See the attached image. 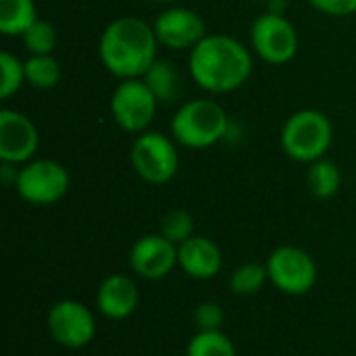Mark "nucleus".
Returning <instances> with one entry per match:
<instances>
[{"mask_svg": "<svg viewBox=\"0 0 356 356\" xmlns=\"http://www.w3.org/2000/svg\"><path fill=\"white\" fill-rule=\"evenodd\" d=\"M25 81L35 90H50L60 81V65L52 54H31L25 60Z\"/></svg>", "mask_w": 356, "mask_h": 356, "instance_id": "6ab92c4d", "label": "nucleus"}, {"mask_svg": "<svg viewBox=\"0 0 356 356\" xmlns=\"http://www.w3.org/2000/svg\"><path fill=\"white\" fill-rule=\"evenodd\" d=\"M40 144L38 127L19 111H0V161L25 165L33 159Z\"/></svg>", "mask_w": 356, "mask_h": 356, "instance_id": "9b49d317", "label": "nucleus"}, {"mask_svg": "<svg viewBox=\"0 0 356 356\" xmlns=\"http://www.w3.org/2000/svg\"><path fill=\"white\" fill-rule=\"evenodd\" d=\"M194 325L198 332H219L223 321H225V315H223V309L217 305V302H200L196 309H194Z\"/></svg>", "mask_w": 356, "mask_h": 356, "instance_id": "393cba45", "label": "nucleus"}, {"mask_svg": "<svg viewBox=\"0 0 356 356\" xmlns=\"http://www.w3.org/2000/svg\"><path fill=\"white\" fill-rule=\"evenodd\" d=\"M161 234L169 242L179 246V244H184L186 240H190L194 236V217L188 211H184V209H175V211H171L163 219Z\"/></svg>", "mask_w": 356, "mask_h": 356, "instance_id": "b1692460", "label": "nucleus"}, {"mask_svg": "<svg viewBox=\"0 0 356 356\" xmlns=\"http://www.w3.org/2000/svg\"><path fill=\"white\" fill-rule=\"evenodd\" d=\"M269 280L267 265L261 263H244L240 265L232 277H229V288L238 296H254L259 294Z\"/></svg>", "mask_w": 356, "mask_h": 356, "instance_id": "aec40b11", "label": "nucleus"}, {"mask_svg": "<svg viewBox=\"0 0 356 356\" xmlns=\"http://www.w3.org/2000/svg\"><path fill=\"white\" fill-rule=\"evenodd\" d=\"M159 100L144 83L142 77L138 79H121L115 88L111 98V115L113 121L129 134H142L148 129L156 115Z\"/></svg>", "mask_w": 356, "mask_h": 356, "instance_id": "6e6552de", "label": "nucleus"}, {"mask_svg": "<svg viewBox=\"0 0 356 356\" xmlns=\"http://www.w3.org/2000/svg\"><path fill=\"white\" fill-rule=\"evenodd\" d=\"M140 292L134 277L125 273L106 275L96 292V309L113 321H123L131 317L138 309Z\"/></svg>", "mask_w": 356, "mask_h": 356, "instance_id": "4468645a", "label": "nucleus"}, {"mask_svg": "<svg viewBox=\"0 0 356 356\" xmlns=\"http://www.w3.org/2000/svg\"><path fill=\"white\" fill-rule=\"evenodd\" d=\"M134 171L152 186L169 184L179 167L175 144L161 131H142L131 146Z\"/></svg>", "mask_w": 356, "mask_h": 356, "instance_id": "39448f33", "label": "nucleus"}, {"mask_svg": "<svg viewBox=\"0 0 356 356\" xmlns=\"http://www.w3.org/2000/svg\"><path fill=\"white\" fill-rule=\"evenodd\" d=\"M156 33L140 17H119L106 25L100 35L98 52L102 65L119 79H138L156 56Z\"/></svg>", "mask_w": 356, "mask_h": 356, "instance_id": "f03ea898", "label": "nucleus"}, {"mask_svg": "<svg viewBox=\"0 0 356 356\" xmlns=\"http://www.w3.org/2000/svg\"><path fill=\"white\" fill-rule=\"evenodd\" d=\"M229 127L227 115L221 104L207 98H196L186 102L177 108L171 119V134L173 138L194 150L209 148L225 138Z\"/></svg>", "mask_w": 356, "mask_h": 356, "instance_id": "7ed1b4c3", "label": "nucleus"}, {"mask_svg": "<svg viewBox=\"0 0 356 356\" xmlns=\"http://www.w3.org/2000/svg\"><path fill=\"white\" fill-rule=\"evenodd\" d=\"M250 38L257 54L271 65H284L296 56L298 33L294 25L280 13L261 15L252 23Z\"/></svg>", "mask_w": 356, "mask_h": 356, "instance_id": "9d476101", "label": "nucleus"}, {"mask_svg": "<svg viewBox=\"0 0 356 356\" xmlns=\"http://www.w3.org/2000/svg\"><path fill=\"white\" fill-rule=\"evenodd\" d=\"M309 4L332 17H348L356 13V0H309Z\"/></svg>", "mask_w": 356, "mask_h": 356, "instance_id": "a878e982", "label": "nucleus"}, {"mask_svg": "<svg viewBox=\"0 0 356 356\" xmlns=\"http://www.w3.org/2000/svg\"><path fill=\"white\" fill-rule=\"evenodd\" d=\"M35 21L33 0H0V31L4 35H23Z\"/></svg>", "mask_w": 356, "mask_h": 356, "instance_id": "f3484780", "label": "nucleus"}, {"mask_svg": "<svg viewBox=\"0 0 356 356\" xmlns=\"http://www.w3.org/2000/svg\"><path fill=\"white\" fill-rule=\"evenodd\" d=\"M15 188L25 202L48 207L58 202L67 194L69 173L58 161L52 159L29 161L21 167Z\"/></svg>", "mask_w": 356, "mask_h": 356, "instance_id": "0eeeda50", "label": "nucleus"}, {"mask_svg": "<svg viewBox=\"0 0 356 356\" xmlns=\"http://www.w3.org/2000/svg\"><path fill=\"white\" fill-rule=\"evenodd\" d=\"M188 356H238L234 342L219 332H198L190 344Z\"/></svg>", "mask_w": 356, "mask_h": 356, "instance_id": "412c9836", "label": "nucleus"}, {"mask_svg": "<svg viewBox=\"0 0 356 356\" xmlns=\"http://www.w3.org/2000/svg\"><path fill=\"white\" fill-rule=\"evenodd\" d=\"M223 265L219 246L204 236H192L177 246V267L192 280H213Z\"/></svg>", "mask_w": 356, "mask_h": 356, "instance_id": "2eb2a0df", "label": "nucleus"}, {"mask_svg": "<svg viewBox=\"0 0 356 356\" xmlns=\"http://www.w3.org/2000/svg\"><path fill=\"white\" fill-rule=\"evenodd\" d=\"M269 282L288 296H305L317 284V263L298 246H280L267 259Z\"/></svg>", "mask_w": 356, "mask_h": 356, "instance_id": "423d86ee", "label": "nucleus"}, {"mask_svg": "<svg viewBox=\"0 0 356 356\" xmlns=\"http://www.w3.org/2000/svg\"><path fill=\"white\" fill-rule=\"evenodd\" d=\"M19 171H21V169H17V165H15V163H6V161H2V165H0V181H2L6 188L17 186Z\"/></svg>", "mask_w": 356, "mask_h": 356, "instance_id": "bb28decb", "label": "nucleus"}, {"mask_svg": "<svg viewBox=\"0 0 356 356\" xmlns=\"http://www.w3.org/2000/svg\"><path fill=\"white\" fill-rule=\"evenodd\" d=\"M142 79L150 88L159 104H173L179 98L181 83H179V73L173 63L156 58L148 67V71L142 75Z\"/></svg>", "mask_w": 356, "mask_h": 356, "instance_id": "dca6fc26", "label": "nucleus"}, {"mask_svg": "<svg viewBox=\"0 0 356 356\" xmlns=\"http://www.w3.org/2000/svg\"><path fill=\"white\" fill-rule=\"evenodd\" d=\"M152 27L159 44L171 50H192L204 35H209L200 15L181 6L163 10Z\"/></svg>", "mask_w": 356, "mask_h": 356, "instance_id": "ddd939ff", "label": "nucleus"}, {"mask_svg": "<svg viewBox=\"0 0 356 356\" xmlns=\"http://www.w3.org/2000/svg\"><path fill=\"white\" fill-rule=\"evenodd\" d=\"M154 2H175V0H154Z\"/></svg>", "mask_w": 356, "mask_h": 356, "instance_id": "cd10ccee", "label": "nucleus"}, {"mask_svg": "<svg viewBox=\"0 0 356 356\" xmlns=\"http://www.w3.org/2000/svg\"><path fill=\"white\" fill-rule=\"evenodd\" d=\"M307 186H309L311 194L321 200L336 196L342 186V175H340L338 165L327 159H319V161L311 163V167L307 171Z\"/></svg>", "mask_w": 356, "mask_h": 356, "instance_id": "a211bd4d", "label": "nucleus"}, {"mask_svg": "<svg viewBox=\"0 0 356 356\" xmlns=\"http://www.w3.org/2000/svg\"><path fill=\"white\" fill-rule=\"evenodd\" d=\"M129 267L144 280H163L177 267V246L161 232L142 236L129 250Z\"/></svg>", "mask_w": 356, "mask_h": 356, "instance_id": "f8f14e48", "label": "nucleus"}, {"mask_svg": "<svg viewBox=\"0 0 356 356\" xmlns=\"http://www.w3.org/2000/svg\"><path fill=\"white\" fill-rule=\"evenodd\" d=\"M250 73L252 56L248 48L229 35H204L190 50V75L207 92H234L248 81Z\"/></svg>", "mask_w": 356, "mask_h": 356, "instance_id": "f257e3e1", "label": "nucleus"}, {"mask_svg": "<svg viewBox=\"0 0 356 356\" xmlns=\"http://www.w3.org/2000/svg\"><path fill=\"white\" fill-rule=\"evenodd\" d=\"M334 142L332 121L313 108L294 113L282 129L284 152L298 163H315L325 156Z\"/></svg>", "mask_w": 356, "mask_h": 356, "instance_id": "20e7f679", "label": "nucleus"}, {"mask_svg": "<svg viewBox=\"0 0 356 356\" xmlns=\"http://www.w3.org/2000/svg\"><path fill=\"white\" fill-rule=\"evenodd\" d=\"M52 340L69 350L86 348L96 336L94 313L77 300H58L50 307L46 317Z\"/></svg>", "mask_w": 356, "mask_h": 356, "instance_id": "1a4fd4ad", "label": "nucleus"}, {"mask_svg": "<svg viewBox=\"0 0 356 356\" xmlns=\"http://www.w3.org/2000/svg\"><path fill=\"white\" fill-rule=\"evenodd\" d=\"M25 48L31 54H52L54 46H56V31L48 21L38 19L33 25L27 27V31L21 35Z\"/></svg>", "mask_w": 356, "mask_h": 356, "instance_id": "5701e85b", "label": "nucleus"}, {"mask_svg": "<svg viewBox=\"0 0 356 356\" xmlns=\"http://www.w3.org/2000/svg\"><path fill=\"white\" fill-rule=\"evenodd\" d=\"M25 83V63H21L15 54H0V96L10 98Z\"/></svg>", "mask_w": 356, "mask_h": 356, "instance_id": "4be33fe9", "label": "nucleus"}, {"mask_svg": "<svg viewBox=\"0 0 356 356\" xmlns=\"http://www.w3.org/2000/svg\"><path fill=\"white\" fill-rule=\"evenodd\" d=\"M259 2H263V0H259Z\"/></svg>", "mask_w": 356, "mask_h": 356, "instance_id": "c85d7f7f", "label": "nucleus"}]
</instances>
